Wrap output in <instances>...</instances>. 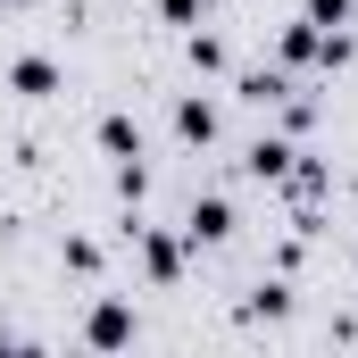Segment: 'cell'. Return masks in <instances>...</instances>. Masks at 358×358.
<instances>
[{"label": "cell", "mask_w": 358, "mask_h": 358, "mask_svg": "<svg viewBox=\"0 0 358 358\" xmlns=\"http://www.w3.org/2000/svg\"><path fill=\"white\" fill-rule=\"evenodd\" d=\"M84 342H100V350H125V342H134V308H125V300H100V308L84 317Z\"/></svg>", "instance_id": "1"}, {"label": "cell", "mask_w": 358, "mask_h": 358, "mask_svg": "<svg viewBox=\"0 0 358 358\" xmlns=\"http://www.w3.org/2000/svg\"><path fill=\"white\" fill-rule=\"evenodd\" d=\"M225 234H234V208H225V200H192V217H183V242L200 250V242H225Z\"/></svg>", "instance_id": "2"}, {"label": "cell", "mask_w": 358, "mask_h": 358, "mask_svg": "<svg viewBox=\"0 0 358 358\" xmlns=\"http://www.w3.org/2000/svg\"><path fill=\"white\" fill-rule=\"evenodd\" d=\"M8 84L25 92V100H42V92H59V67H50V59H17V67H8Z\"/></svg>", "instance_id": "3"}, {"label": "cell", "mask_w": 358, "mask_h": 358, "mask_svg": "<svg viewBox=\"0 0 358 358\" xmlns=\"http://www.w3.org/2000/svg\"><path fill=\"white\" fill-rule=\"evenodd\" d=\"M142 267L159 275V283H176V275H183V250L167 242V234H142Z\"/></svg>", "instance_id": "4"}, {"label": "cell", "mask_w": 358, "mask_h": 358, "mask_svg": "<svg viewBox=\"0 0 358 358\" xmlns=\"http://www.w3.org/2000/svg\"><path fill=\"white\" fill-rule=\"evenodd\" d=\"M100 150H108V159H142V134H134V117H100Z\"/></svg>", "instance_id": "5"}, {"label": "cell", "mask_w": 358, "mask_h": 358, "mask_svg": "<svg viewBox=\"0 0 358 358\" xmlns=\"http://www.w3.org/2000/svg\"><path fill=\"white\" fill-rule=\"evenodd\" d=\"M176 134H183V142H217V108H208V100H183V108H176Z\"/></svg>", "instance_id": "6"}, {"label": "cell", "mask_w": 358, "mask_h": 358, "mask_svg": "<svg viewBox=\"0 0 358 358\" xmlns=\"http://www.w3.org/2000/svg\"><path fill=\"white\" fill-rule=\"evenodd\" d=\"M242 167L267 183V176H283V167H292V150H283V142H250V159H242Z\"/></svg>", "instance_id": "7"}, {"label": "cell", "mask_w": 358, "mask_h": 358, "mask_svg": "<svg viewBox=\"0 0 358 358\" xmlns=\"http://www.w3.org/2000/svg\"><path fill=\"white\" fill-rule=\"evenodd\" d=\"M308 25H325V34H342V25H350V0H308Z\"/></svg>", "instance_id": "8"}, {"label": "cell", "mask_w": 358, "mask_h": 358, "mask_svg": "<svg viewBox=\"0 0 358 358\" xmlns=\"http://www.w3.org/2000/svg\"><path fill=\"white\" fill-rule=\"evenodd\" d=\"M242 100H259V108H267V100H283V76H242Z\"/></svg>", "instance_id": "9"}, {"label": "cell", "mask_w": 358, "mask_h": 358, "mask_svg": "<svg viewBox=\"0 0 358 358\" xmlns=\"http://www.w3.org/2000/svg\"><path fill=\"white\" fill-rule=\"evenodd\" d=\"M159 17L167 25H200V0H159Z\"/></svg>", "instance_id": "10"}, {"label": "cell", "mask_w": 358, "mask_h": 358, "mask_svg": "<svg viewBox=\"0 0 358 358\" xmlns=\"http://www.w3.org/2000/svg\"><path fill=\"white\" fill-rule=\"evenodd\" d=\"M8 342H17V334H8V325H0V350H8Z\"/></svg>", "instance_id": "11"}]
</instances>
